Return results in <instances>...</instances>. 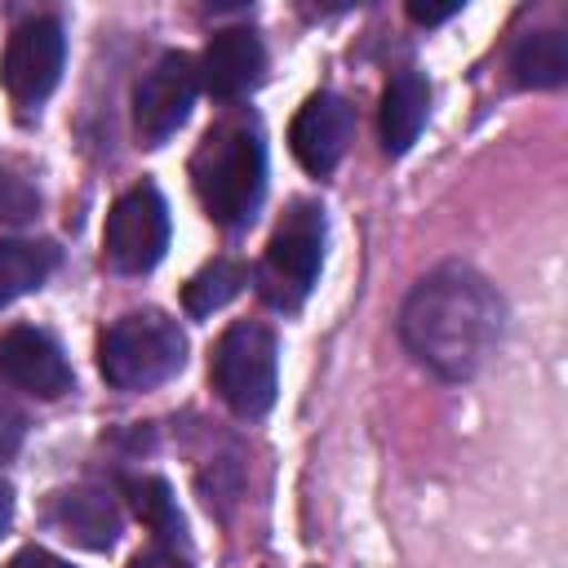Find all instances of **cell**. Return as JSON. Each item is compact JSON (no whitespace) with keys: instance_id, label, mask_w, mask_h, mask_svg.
<instances>
[{"instance_id":"1","label":"cell","mask_w":568,"mask_h":568,"mask_svg":"<svg viewBox=\"0 0 568 568\" xmlns=\"http://www.w3.org/2000/svg\"><path fill=\"white\" fill-rule=\"evenodd\" d=\"M501 328L506 306L470 266H439L408 293L399 311L404 346L444 382L475 377L493 359Z\"/></svg>"},{"instance_id":"2","label":"cell","mask_w":568,"mask_h":568,"mask_svg":"<svg viewBox=\"0 0 568 568\" xmlns=\"http://www.w3.org/2000/svg\"><path fill=\"white\" fill-rule=\"evenodd\" d=\"M191 186L217 226L253 222L266 191V146L253 120H222L191 155Z\"/></svg>"},{"instance_id":"3","label":"cell","mask_w":568,"mask_h":568,"mask_svg":"<svg viewBox=\"0 0 568 568\" xmlns=\"http://www.w3.org/2000/svg\"><path fill=\"white\" fill-rule=\"evenodd\" d=\"M186 364V337L164 311H129L98 342V368L115 390H151Z\"/></svg>"},{"instance_id":"4","label":"cell","mask_w":568,"mask_h":568,"mask_svg":"<svg viewBox=\"0 0 568 568\" xmlns=\"http://www.w3.org/2000/svg\"><path fill=\"white\" fill-rule=\"evenodd\" d=\"M320 262H324V209L311 200H297L271 231V244L253 275L257 293L275 311H297L306 302V293L315 288Z\"/></svg>"},{"instance_id":"5","label":"cell","mask_w":568,"mask_h":568,"mask_svg":"<svg viewBox=\"0 0 568 568\" xmlns=\"http://www.w3.org/2000/svg\"><path fill=\"white\" fill-rule=\"evenodd\" d=\"M213 390L240 417H262L275 404V337L262 324H231L209 355Z\"/></svg>"},{"instance_id":"6","label":"cell","mask_w":568,"mask_h":568,"mask_svg":"<svg viewBox=\"0 0 568 568\" xmlns=\"http://www.w3.org/2000/svg\"><path fill=\"white\" fill-rule=\"evenodd\" d=\"M102 248H106V262L124 275H142L164 257V248H169V204L151 182L124 191L111 204Z\"/></svg>"},{"instance_id":"7","label":"cell","mask_w":568,"mask_h":568,"mask_svg":"<svg viewBox=\"0 0 568 568\" xmlns=\"http://www.w3.org/2000/svg\"><path fill=\"white\" fill-rule=\"evenodd\" d=\"M62 58H67V36H62V22L58 18H31L22 22L9 44H4V62H0V80H4V93L31 111L40 106L58 75H62Z\"/></svg>"},{"instance_id":"8","label":"cell","mask_w":568,"mask_h":568,"mask_svg":"<svg viewBox=\"0 0 568 568\" xmlns=\"http://www.w3.org/2000/svg\"><path fill=\"white\" fill-rule=\"evenodd\" d=\"M200 89V71L186 53H160L155 67L133 89V129L146 146H160L169 133H178L191 115Z\"/></svg>"},{"instance_id":"9","label":"cell","mask_w":568,"mask_h":568,"mask_svg":"<svg viewBox=\"0 0 568 568\" xmlns=\"http://www.w3.org/2000/svg\"><path fill=\"white\" fill-rule=\"evenodd\" d=\"M0 377L40 399H58L71 390V364L62 346L44 328H31V324L0 333Z\"/></svg>"},{"instance_id":"10","label":"cell","mask_w":568,"mask_h":568,"mask_svg":"<svg viewBox=\"0 0 568 568\" xmlns=\"http://www.w3.org/2000/svg\"><path fill=\"white\" fill-rule=\"evenodd\" d=\"M351 129H355V111L346 106V98H337V93H311L302 102V111L293 115L288 142H293V155L311 173H328L346 155Z\"/></svg>"},{"instance_id":"11","label":"cell","mask_w":568,"mask_h":568,"mask_svg":"<svg viewBox=\"0 0 568 568\" xmlns=\"http://www.w3.org/2000/svg\"><path fill=\"white\" fill-rule=\"evenodd\" d=\"M195 71L213 98L231 102V98H244L248 89H257V80L266 71V49L248 27H226L204 44Z\"/></svg>"},{"instance_id":"12","label":"cell","mask_w":568,"mask_h":568,"mask_svg":"<svg viewBox=\"0 0 568 568\" xmlns=\"http://www.w3.org/2000/svg\"><path fill=\"white\" fill-rule=\"evenodd\" d=\"M49 524L84 546V550H111L115 537H120V510H115V497L98 484H75V488H62L53 493L49 501Z\"/></svg>"},{"instance_id":"13","label":"cell","mask_w":568,"mask_h":568,"mask_svg":"<svg viewBox=\"0 0 568 568\" xmlns=\"http://www.w3.org/2000/svg\"><path fill=\"white\" fill-rule=\"evenodd\" d=\"M426 111H430V84H426V75L399 71L386 84V93H382V115H377L382 120V146L390 155H404L417 142V133L426 124Z\"/></svg>"},{"instance_id":"14","label":"cell","mask_w":568,"mask_h":568,"mask_svg":"<svg viewBox=\"0 0 568 568\" xmlns=\"http://www.w3.org/2000/svg\"><path fill=\"white\" fill-rule=\"evenodd\" d=\"M510 71H515V80L528 84V89L564 84V75H568V36L555 31V27L519 36L515 49H510Z\"/></svg>"},{"instance_id":"15","label":"cell","mask_w":568,"mask_h":568,"mask_svg":"<svg viewBox=\"0 0 568 568\" xmlns=\"http://www.w3.org/2000/svg\"><path fill=\"white\" fill-rule=\"evenodd\" d=\"M58 266V248L40 240H0V306L40 288Z\"/></svg>"},{"instance_id":"16","label":"cell","mask_w":568,"mask_h":568,"mask_svg":"<svg viewBox=\"0 0 568 568\" xmlns=\"http://www.w3.org/2000/svg\"><path fill=\"white\" fill-rule=\"evenodd\" d=\"M124 493H129V506L133 515L160 537V541H178L182 537V515H178V501H173V488L160 479V475H142V479H124Z\"/></svg>"},{"instance_id":"17","label":"cell","mask_w":568,"mask_h":568,"mask_svg":"<svg viewBox=\"0 0 568 568\" xmlns=\"http://www.w3.org/2000/svg\"><path fill=\"white\" fill-rule=\"evenodd\" d=\"M244 266L240 262H209L204 271H195L191 275V284L182 288V302H186V311L191 315H213V311H222L240 288H244Z\"/></svg>"},{"instance_id":"18","label":"cell","mask_w":568,"mask_h":568,"mask_svg":"<svg viewBox=\"0 0 568 568\" xmlns=\"http://www.w3.org/2000/svg\"><path fill=\"white\" fill-rule=\"evenodd\" d=\"M22 435H27V417H22V408L0 390V462H9V457L22 448Z\"/></svg>"},{"instance_id":"19","label":"cell","mask_w":568,"mask_h":568,"mask_svg":"<svg viewBox=\"0 0 568 568\" xmlns=\"http://www.w3.org/2000/svg\"><path fill=\"white\" fill-rule=\"evenodd\" d=\"M129 568H191L169 541H155V546H146V550H138L133 555V564Z\"/></svg>"},{"instance_id":"20","label":"cell","mask_w":568,"mask_h":568,"mask_svg":"<svg viewBox=\"0 0 568 568\" xmlns=\"http://www.w3.org/2000/svg\"><path fill=\"white\" fill-rule=\"evenodd\" d=\"M4 568H71V564L58 559V555H49V550H40V546H27V550H18Z\"/></svg>"},{"instance_id":"21","label":"cell","mask_w":568,"mask_h":568,"mask_svg":"<svg viewBox=\"0 0 568 568\" xmlns=\"http://www.w3.org/2000/svg\"><path fill=\"white\" fill-rule=\"evenodd\" d=\"M457 9H462L457 0H453V4H422V0H413V4H408V18L430 27V22H444V18H453Z\"/></svg>"},{"instance_id":"22","label":"cell","mask_w":568,"mask_h":568,"mask_svg":"<svg viewBox=\"0 0 568 568\" xmlns=\"http://www.w3.org/2000/svg\"><path fill=\"white\" fill-rule=\"evenodd\" d=\"M9 519H13V488H9L4 479H0V537H4Z\"/></svg>"}]
</instances>
